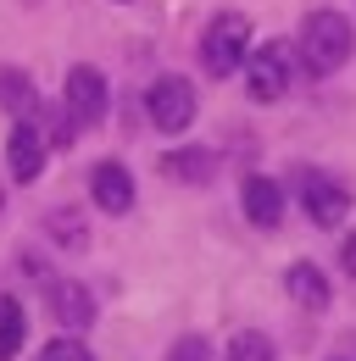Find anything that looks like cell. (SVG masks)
Returning a JSON list of instances; mask_svg holds the SVG:
<instances>
[{
    "label": "cell",
    "instance_id": "6da1fadb",
    "mask_svg": "<svg viewBox=\"0 0 356 361\" xmlns=\"http://www.w3.org/2000/svg\"><path fill=\"white\" fill-rule=\"evenodd\" d=\"M351 45H356V34L340 11H312L307 23H301V61H307L317 78L340 73L351 61Z\"/></svg>",
    "mask_w": 356,
    "mask_h": 361
},
{
    "label": "cell",
    "instance_id": "7a4b0ae2",
    "mask_svg": "<svg viewBox=\"0 0 356 361\" xmlns=\"http://www.w3.org/2000/svg\"><path fill=\"white\" fill-rule=\"evenodd\" d=\"M245 45H251V23H245L239 11L212 17V28H206V39H201V61H206V73L228 78V73L245 61Z\"/></svg>",
    "mask_w": 356,
    "mask_h": 361
},
{
    "label": "cell",
    "instance_id": "3957f363",
    "mask_svg": "<svg viewBox=\"0 0 356 361\" xmlns=\"http://www.w3.org/2000/svg\"><path fill=\"white\" fill-rule=\"evenodd\" d=\"M145 111H150V123L162 134H184L195 123V90H189V78H156L150 94H145Z\"/></svg>",
    "mask_w": 356,
    "mask_h": 361
},
{
    "label": "cell",
    "instance_id": "277c9868",
    "mask_svg": "<svg viewBox=\"0 0 356 361\" xmlns=\"http://www.w3.org/2000/svg\"><path fill=\"white\" fill-rule=\"evenodd\" d=\"M301 206H307V217L317 228H340L345 212H351V189L323 178V173H307V178H301Z\"/></svg>",
    "mask_w": 356,
    "mask_h": 361
},
{
    "label": "cell",
    "instance_id": "5b68a950",
    "mask_svg": "<svg viewBox=\"0 0 356 361\" xmlns=\"http://www.w3.org/2000/svg\"><path fill=\"white\" fill-rule=\"evenodd\" d=\"M245 90L251 100H278L290 90V50L284 45H262L251 61H245Z\"/></svg>",
    "mask_w": 356,
    "mask_h": 361
},
{
    "label": "cell",
    "instance_id": "8992f818",
    "mask_svg": "<svg viewBox=\"0 0 356 361\" xmlns=\"http://www.w3.org/2000/svg\"><path fill=\"white\" fill-rule=\"evenodd\" d=\"M106 78L95 73V67H73L67 73V117L73 123H100L106 117Z\"/></svg>",
    "mask_w": 356,
    "mask_h": 361
},
{
    "label": "cell",
    "instance_id": "52a82bcc",
    "mask_svg": "<svg viewBox=\"0 0 356 361\" xmlns=\"http://www.w3.org/2000/svg\"><path fill=\"white\" fill-rule=\"evenodd\" d=\"M6 167H11L17 183H34L44 173V134L34 123H17L11 128V139H6Z\"/></svg>",
    "mask_w": 356,
    "mask_h": 361
},
{
    "label": "cell",
    "instance_id": "ba28073f",
    "mask_svg": "<svg viewBox=\"0 0 356 361\" xmlns=\"http://www.w3.org/2000/svg\"><path fill=\"white\" fill-rule=\"evenodd\" d=\"M89 189H95V200H100V212H134V178L123 161H100L95 173H89Z\"/></svg>",
    "mask_w": 356,
    "mask_h": 361
},
{
    "label": "cell",
    "instance_id": "9c48e42d",
    "mask_svg": "<svg viewBox=\"0 0 356 361\" xmlns=\"http://www.w3.org/2000/svg\"><path fill=\"white\" fill-rule=\"evenodd\" d=\"M245 217L256 228H278V217H284V189L273 178H245Z\"/></svg>",
    "mask_w": 356,
    "mask_h": 361
},
{
    "label": "cell",
    "instance_id": "30bf717a",
    "mask_svg": "<svg viewBox=\"0 0 356 361\" xmlns=\"http://www.w3.org/2000/svg\"><path fill=\"white\" fill-rule=\"evenodd\" d=\"M0 106H6L17 123H34V117H40V90L28 84V73L0 67Z\"/></svg>",
    "mask_w": 356,
    "mask_h": 361
},
{
    "label": "cell",
    "instance_id": "8fae6325",
    "mask_svg": "<svg viewBox=\"0 0 356 361\" xmlns=\"http://www.w3.org/2000/svg\"><path fill=\"white\" fill-rule=\"evenodd\" d=\"M284 289H290V300L307 306V312H323V306H328V278H323L317 267H290Z\"/></svg>",
    "mask_w": 356,
    "mask_h": 361
},
{
    "label": "cell",
    "instance_id": "7c38bea8",
    "mask_svg": "<svg viewBox=\"0 0 356 361\" xmlns=\"http://www.w3.org/2000/svg\"><path fill=\"white\" fill-rule=\"evenodd\" d=\"M56 317H61L67 328L95 322V300H89V289H78V283H56Z\"/></svg>",
    "mask_w": 356,
    "mask_h": 361
},
{
    "label": "cell",
    "instance_id": "4fadbf2b",
    "mask_svg": "<svg viewBox=\"0 0 356 361\" xmlns=\"http://www.w3.org/2000/svg\"><path fill=\"white\" fill-rule=\"evenodd\" d=\"M162 167H167V178H184V183H206L212 178V156H206V150H178V156H167Z\"/></svg>",
    "mask_w": 356,
    "mask_h": 361
},
{
    "label": "cell",
    "instance_id": "5bb4252c",
    "mask_svg": "<svg viewBox=\"0 0 356 361\" xmlns=\"http://www.w3.org/2000/svg\"><path fill=\"white\" fill-rule=\"evenodd\" d=\"M17 350H23V306L0 300V361H11Z\"/></svg>",
    "mask_w": 356,
    "mask_h": 361
},
{
    "label": "cell",
    "instance_id": "9a60e30c",
    "mask_svg": "<svg viewBox=\"0 0 356 361\" xmlns=\"http://www.w3.org/2000/svg\"><path fill=\"white\" fill-rule=\"evenodd\" d=\"M228 361H273V339L267 334H234Z\"/></svg>",
    "mask_w": 356,
    "mask_h": 361
},
{
    "label": "cell",
    "instance_id": "2e32d148",
    "mask_svg": "<svg viewBox=\"0 0 356 361\" xmlns=\"http://www.w3.org/2000/svg\"><path fill=\"white\" fill-rule=\"evenodd\" d=\"M40 361H95V356H89V345H78V339H56V345H44Z\"/></svg>",
    "mask_w": 356,
    "mask_h": 361
},
{
    "label": "cell",
    "instance_id": "e0dca14e",
    "mask_svg": "<svg viewBox=\"0 0 356 361\" xmlns=\"http://www.w3.org/2000/svg\"><path fill=\"white\" fill-rule=\"evenodd\" d=\"M206 356H212V345L189 334V339H178V350H173V356H167V361H206Z\"/></svg>",
    "mask_w": 356,
    "mask_h": 361
},
{
    "label": "cell",
    "instance_id": "ac0fdd59",
    "mask_svg": "<svg viewBox=\"0 0 356 361\" xmlns=\"http://www.w3.org/2000/svg\"><path fill=\"white\" fill-rule=\"evenodd\" d=\"M345 272H351V278H356V233H351V239H345Z\"/></svg>",
    "mask_w": 356,
    "mask_h": 361
}]
</instances>
